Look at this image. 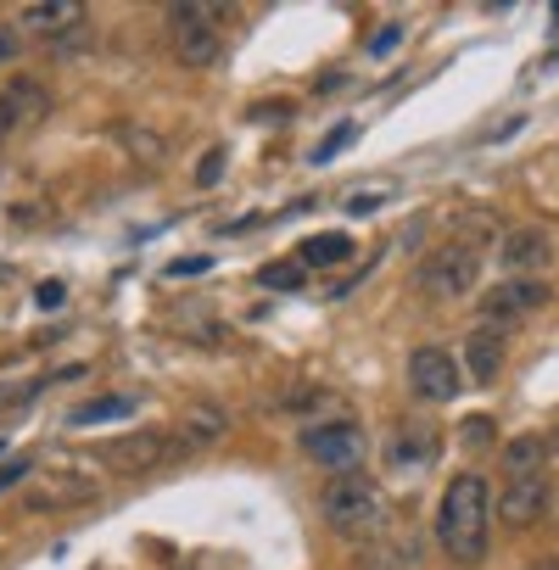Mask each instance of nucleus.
Segmentation results:
<instances>
[{"mask_svg":"<svg viewBox=\"0 0 559 570\" xmlns=\"http://www.w3.org/2000/svg\"><path fill=\"white\" fill-rule=\"evenodd\" d=\"M409 386H414L425 403L459 397V358H453L448 347H437V342L414 347V353H409Z\"/></svg>","mask_w":559,"mask_h":570,"instance_id":"7","label":"nucleus"},{"mask_svg":"<svg viewBox=\"0 0 559 570\" xmlns=\"http://www.w3.org/2000/svg\"><path fill=\"white\" fill-rule=\"evenodd\" d=\"M431 453H437V436H431V431H420V425L398 431V442H392V464H425Z\"/></svg>","mask_w":559,"mask_h":570,"instance_id":"17","label":"nucleus"},{"mask_svg":"<svg viewBox=\"0 0 559 570\" xmlns=\"http://www.w3.org/2000/svg\"><path fill=\"white\" fill-rule=\"evenodd\" d=\"M207 268H213V257H202V252H196V257H179V263H168V279H185V274H207Z\"/></svg>","mask_w":559,"mask_h":570,"instance_id":"24","label":"nucleus"},{"mask_svg":"<svg viewBox=\"0 0 559 570\" xmlns=\"http://www.w3.org/2000/svg\"><path fill=\"white\" fill-rule=\"evenodd\" d=\"M7 101H12L18 124H29V118H46V90H40L35 79H18V85L7 90Z\"/></svg>","mask_w":559,"mask_h":570,"instance_id":"18","label":"nucleus"},{"mask_svg":"<svg viewBox=\"0 0 559 570\" xmlns=\"http://www.w3.org/2000/svg\"><path fill=\"white\" fill-rule=\"evenodd\" d=\"M542 509H548V475H509V487L498 492L503 525H537Z\"/></svg>","mask_w":559,"mask_h":570,"instance_id":"10","label":"nucleus"},{"mask_svg":"<svg viewBox=\"0 0 559 570\" xmlns=\"http://www.w3.org/2000/svg\"><path fill=\"white\" fill-rule=\"evenodd\" d=\"M542 303H548V285H542V279H503V285H492V292H487L481 320H487L492 331H503V325L531 320Z\"/></svg>","mask_w":559,"mask_h":570,"instance_id":"8","label":"nucleus"},{"mask_svg":"<svg viewBox=\"0 0 559 570\" xmlns=\"http://www.w3.org/2000/svg\"><path fill=\"white\" fill-rule=\"evenodd\" d=\"M420 564V542H414V531H375L364 548H359V559H353V570H414Z\"/></svg>","mask_w":559,"mask_h":570,"instance_id":"9","label":"nucleus"},{"mask_svg":"<svg viewBox=\"0 0 559 570\" xmlns=\"http://www.w3.org/2000/svg\"><path fill=\"white\" fill-rule=\"evenodd\" d=\"M531 570H559V559H537V564H531Z\"/></svg>","mask_w":559,"mask_h":570,"instance_id":"31","label":"nucleus"},{"mask_svg":"<svg viewBox=\"0 0 559 570\" xmlns=\"http://www.w3.org/2000/svg\"><path fill=\"white\" fill-rule=\"evenodd\" d=\"M257 285H263V292H297V285H303V263H263Z\"/></svg>","mask_w":559,"mask_h":570,"instance_id":"19","label":"nucleus"},{"mask_svg":"<svg viewBox=\"0 0 559 570\" xmlns=\"http://www.w3.org/2000/svg\"><path fill=\"white\" fill-rule=\"evenodd\" d=\"M12 129H18V112H12V101H7V96H0V140H7Z\"/></svg>","mask_w":559,"mask_h":570,"instance_id":"28","label":"nucleus"},{"mask_svg":"<svg viewBox=\"0 0 559 570\" xmlns=\"http://www.w3.org/2000/svg\"><path fill=\"white\" fill-rule=\"evenodd\" d=\"M398 40H403V23H381V29H375V40H370V57L398 51Z\"/></svg>","mask_w":559,"mask_h":570,"instance_id":"22","label":"nucleus"},{"mask_svg":"<svg viewBox=\"0 0 559 570\" xmlns=\"http://www.w3.org/2000/svg\"><path fill=\"white\" fill-rule=\"evenodd\" d=\"M18 23H23L29 35L51 40L57 51H73V46H85V40H90L85 12L73 7V0H35V7H23V12H18Z\"/></svg>","mask_w":559,"mask_h":570,"instance_id":"5","label":"nucleus"},{"mask_svg":"<svg viewBox=\"0 0 559 570\" xmlns=\"http://www.w3.org/2000/svg\"><path fill=\"white\" fill-rule=\"evenodd\" d=\"M168 46L185 68H213L224 51V23L213 7H174L168 12Z\"/></svg>","mask_w":559,"mask_h":570,"instance_id":"4","label":"nucleus"},{"mask_svg":"<svg viewBox=\"0 0 559 570\" xmlns=\"http://www.w3.org/2000/svg\"><path fill=\"white\" fill-rule=\"evenodd\" d=\"M487 531H492V498H487V481L475 470L453 475L442 503H437V542L453 564H481L487 559Z\"/></svg>","mask_w":559,"mask_h":570,"instance_id":"1","label":"nucleus"},{"mask_svg":"<svg viewBox=\"0 0 559 570\" xmlns=\"http://www.w3.org/2000/svg\"><path fill=\"white\" fill-rule=\"evenodd\" d=\"M18 57V29H0V62Z\"/></svg>","mask_w":559,"mask_h":570,"instance_id":"29","label":"nucleus"},{"mask_svg":"<svg viewBox=\"0 0 559 570\" xmlns=\"http://www.w3.org/2000/svg\"><path fill=\"white\" fill-rule=\"evenodd\" d=\"M370 207H381V196H353L347 202V213H370Z\"/></svg>","mask_w":559,"mask_h":570,"instance_id":"30","label":"nucleus"},{"mask_svg":"<svg viewBox=\"0 0 559 570\" xmlns=\"http://www.w3.org/2000/svg\"><path fill=\"white\" fill-rule=\"evenodd\" d=\"M353 135H359L353 124H336V129H331V135H325L320 146H314V168H325V163H331L336 151H347V140H353Z\"/></svg>","mask_w":559,"mask_h":570,"instance_id":"21","label":"nucleus"},{"mask_svg":"<svg viewBox=\"0 0 559 570\" xmlns=\"http://www.w3.org/2000/svg\"><path fill=\"white\" fill-rule=\"evenodd\" d=\"M168 448H174L168 431H140V436H129V442H112L107 459H112L118 470H146V464H157Z\"/></svg>","mask_w":559,"mask_h":570,"instance_id":"13","label":"nucleus"},{"mask_svg":"<svg viewBox=\"0 0 559 570\" xmlns=\"http://www.w3.org/2000/svg\"><path fill=\"white\" fill-rule=\"evenodd\" d=\"M303 453L325 470H353L364 459V431L353 420H325V425H308L303 431Z\"/></svg>","mask_w":559,"mask_h":570,"instance_id":"6","label":"nucleus"},{"mask_svg":"<svg viewBox=\"0 0 559 570\" xmlns=\"http://www.w3.org/2000/svg\"><path fill=\"white\" fill-rule=\"evenodd\" d=\"M459 436H464L470 448H481V442H487V436H498V431H492V420H481V414H475V420H464V425H459Z\"/></svg>","mask_w":559,"mask_h":570,"instance_id":"25","label":"nucleus"},{"mask_svg":"<svg viewBox=\"0 0 559 570\" xmlns=\"http://www.w3.org/2000/svg\"><path fill=\"white\" fill-rule=\"evenodd\" d=\"M218 174H224V151L213 146V151L202 157V168H196V185H218Z\"/></svg>","mask_w":559,"mask_h":570,"instance_id":"23","label":"nucleus"},{"mask_svg":"<svg viewBox=\"0 0 559 570\" xmlns=\"http://www.w3.org/2000/svg\"><path fill=\"white\" fill-rule=\"evenodd\" d=\"M464 364H470V381L475 386H492L498 381V370H503V331H475L470 342H464Z\"/></svg>","mask_w":559,"mask_h":570,"instance_id":"12","label":"nucleus"},{"mask_svg":"<svg viewBox=\"0 0 559 570\" xmlns=\"http://www.w3.org/2000/svg\"><path fill=\"white\" fill-rule=\"evenodd\" d=\"M342 257H353V240H347L342 229H325V235H314V240L297 246V263H303V268H331V263H342Z\"/></svg>","mask_w":559,"mask_h":570,"instance_id":"14","label":"nucleus"},{"mask_svg":"<svg viewBox=\"0 0 559 570\" xmlns=\"http://www.w3.org/2000/svg\"><path fill=\"white\" fill-rule=\"evenodd\" d=\"M29 470H35V464H29V459H12V464H7V470H0V492H12V487H18V481H23V475H29Z\"/></svg>","mask_w":559,"mask_h":570,"instance_id":"26","label":"nucleus"},{"mask_svg":"<svg viewBox=\"0 0 559 570\" xmlns=\"http://www.w3.org/2000/svg\"><path fill=\"white\" fill-rule=\"evenodd\" d=\"M542 459H548V442L542 436H514L503 448V470L509 475H542Z\"/></svg>","mask_w":559,"mask_h":570,"instance_id":"16","label":"nucleus"},{"mask_svg":"<svg viewBox=\"0 0 559 570\" xmlns=\"http://www.w3.org/2000/svg\"><path fill=\"white\" fill-rule=\"evenodd\" d=\"M475 279H481V257H475L470 246H437L431 257H420V274H414L420 297H431V303H459V297H470Z\"/></svg>","mask_w":559,"mask_h":570,"instance_id":"3","label":"nucleus"},{"mask_svg":"<svg viewBox=\"0 0 559 570\" xmlns=\"http://www.w3.org/2000/svg\"><path fill=\"white\" fill-rule=\"evenodd\" d=\"M320 514H325V525L336 531V537H375L381 531V520H386V498H381V487L364 475V470H342L331 487H325V498H320Z\"/></svg>","mask_w":559,"mask_h":570,"instance_id":"2","label":"nucleus"},{"mask_svg":"<svg viewBox=\"0 0 559 570\" xmlns=\"http://www.w3.org/2000/svg\"><path fill=\"white\" fill-rule=\"evenodd\" d=\"M213 436H224V420L202 409V414H190V425H185V431H179L174 442H179V448H207Z\"/></svg>","mask_w":559,"mask_h":570,"instance_id":"20","label":"nucleus"},{"mask_svg":"<svg viewBox=\"0 0 559 570\" xmlns=\"http://www.w3.org/2000/svg\"><path fill=\"white\" fill-rule=\"evenodd\" d=\"M135 414V392H118V397H90L68 414V425H107V420H129Z\"/></svg>","mask_w":559,"mask_h":570,"instance_id":"15","label":"nucleus"},{"mask_svg":"<svg viewBox=\"0 0 559 570\" xmlns=\"http://www.w3.org/2000/svg\"><path fill=\"white\" fill-rule=\"evenodd\" d=\"M35 303H40V308H62V285H57V279H51V285H40Z\"/></svg>","mask_w":559,"mask_h":570,"instance_id":"27","label":"nucleus"},{"mask_svg":"<svg viewBox=\"0 0 559 570\" xmlns=\"http://www.w3.org/2000/svg\"><path fill=\"white\" fill-rule=\"evenodd\" d=\"M548 235L537 229V224H520V229H509L503 235V246H498V263L514 274V279H537V268L548 263Z\"/></svg>","mask_w":559,"mask_h":570,"instance_id":"11","label":"nucleus"}]
</instances>
